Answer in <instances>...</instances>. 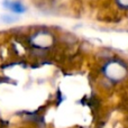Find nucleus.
Masks as SVG:
<instances>
[{
    "mask_svg": "<svg viewBox=\"0 0 128 128\" xmlns=\"http://www.w3.org/2000/svg\"><path fill=\"white\" fill-rule=\"evenodd\" d=\"M4 6L6 7L7 9L9 10L14 11V12H24L26 10L25 6L19 1H4Z\"/></svg>",
    "mask_w": 128,
    "mask_h": 128,
    "instance_id": "nucleus-1",
    "label": "nucleus"
},
{
    "mask_svg": "<svg viewBox=\"0 0 128 128\" xmlns=\"http://www.w3.org/2000/svg\"><path fill=\"white\" fill-rule=\"evenodd\" d=\"M118 4L122 7H128V0H117Z\"/></svg>",
    "mask_w": 128,
    "mask_h": 128,
    "instance_id": "nucleus-2",
    "label": "nucleus"
}]
</instances>
